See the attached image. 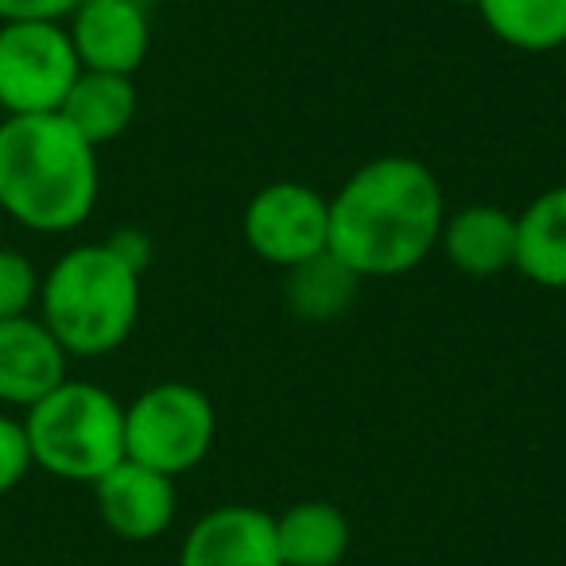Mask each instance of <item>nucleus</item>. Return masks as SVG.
Listing matches in <instances>:
<instances>
[{"label":"nucleus","instance_id":"nucleus-1","mask_svg":"<svg viewBox=\"0 0 566 566\" xmlns=\"http://www.w3.org/2000/svg\"><path fill=\"white\" fill-rule=\"evenodd\" d=\"M447 198L431 167L380 156L357 167L331 198V252L361 280L403 275L439 249Z\"/></svg>","mask_w":566,"mask_h":566},{"label":"nucleus","instance_id":"nucleus-2","mask_svg":"<svg viewBox=\"0 0 566 566\" xmlns=\"http://www.w3.org/2000/svg\"><path fill=\"white\" fill-rule=\"evenodd\" d=\"M102 171L59 113L0 120V210L32 233H71L94 213Z\"/></svg>","mask_w":566,"mask_h":566},{"label":"nucleus","instance_id":"nucleus-3","mask_svg":"<svg viewBox=\"0 0 566 566\" xmlns=\"http://www.w3.org/2000/svg\"><path fill=\"white\" fill-rule=\"evenodd\" d=\"M35 311L66 357H105L136 331L140 272L105 241L78 244L48 268Z\"/></svg>","mask_w":566,"mask_h":566},{"label":"nucleus","instance_id":"nucleus-4","mask_svg":"<svg viewBox=\"0 0 566 566\" xmlns=\"http://www.w3.org/2000/svg\"><path fill=\"white\" fill-rule=\"evenodd\" d=\"M24 434L35 470L94 485L125 462V403L94 380L66 377L24 411Z\"/></svg>","mask_w":566,"mask_h":566},{"label":"nucleus","instance_id":"nucleus-5","mask_svg":"<svg viewBox=\"0 0 566 566\" xmlns=\"http://www.w3.org/2000/svg\"><path fill=\"white\" fill-rule=\"evenodd\" d=\"M218 439V411L210 396L182 380H164L125 408V458L167 478L206 462Z\"/></svg>","mask_w":566,"mask_h":566},{"label":"nucleus","instance_id":"nucleus-6","mask_svg":"<svg viewBox=\"0 0 566 566\" xmlns=\"http://www.w3.org/2000/svg\"><path fill=\"white\" fill-rule=\"evenodd\" d=\"M82 74L66 24H0V109L4 117L59 113Z\"/></svg>","mask_w":566,"mask_h":566},{"label":"nucleus","instance_id":"nucleus-7","mask_svg":"<svg viewBox=\"0 0 566 566\" xmlns=\"http://www.w3.org/2000/svg\"><path fill=\"white\" fill-rule=\"evenodd\" d=\"M244 244L275 268H295L331 249V198L295 179L260 187L244 206Z\"/></svg>","mask_w":566,"mask_h":566},{"label":"nucleus","instance_id":"nucleus-8","mask_svg":"<svg viewBox=\"0 0 566 566\" xmlns=\"http://www.w3.org/2000/svg\"><path fill=\"white\" fill-rule=\"evenodd\" d=\"M90 489H94V504L102 524L125 543L159 539L175 524V512H179L175 478L148 470V465L133 462V458L117 462Z\"/></svg>","mask_w":566,"mask_h":566},{"label":"nucleus","instance_id":"nucleus-9","mask_svg":"<svg viewBox=\"0 0 566 566\" xmlns=\"http://www.w3.org/2000/svg\"><path fill=\"white\" fill-rule=\"evenodd\" d=\"M82 71L133 78L151 48L148 12L136 0H82L66 20Z\"/></svg>","mask_w":566,"mask_h":566},{"label":"nucleus","instance_id":"nucleus-10","mask_svg":"<svg viewBox=\"0 0 566 566\" xmlns=\"http://www.w3.org/2000/svg\"><path fill=\"white\" fill-rule=\"evenodd\" d=\"M179 566H283L275 516L252 504H221L190 524Z\"/></svg>","mask_w":566,"mask_h":566},{"label":"nucleus","instance_id":"nucleus-11","mask_svg":"<svg viewBox=\"0 0 566 566\" xmlns=\"http://www.w3.org/2000/svg\"><path fill=\"white\" fill-rule=\"evenodd\" d=\"M66 349L40 315L0 323V403L28 411L66 380Z\"/></svg>","mask_w":566,"mask_h":566},{"label":"nucleus","instance_id":"nucleus-12","mask_svg":"<svg viewBox=\"0 0 566 566\" xmlns=\"http://www.w3.org/2000/svg\"><path fill=\"white\" fill-rule=\"evenodd\" d=\"M439 249L473 280L501 275L504 268H516V213L489 202L462 206L442 221Z\"/></svg>","mask_w":566,"mask_h":566},{"label":"nucleus","instance_id":"nucleus-13","mask_svg":"<svg viewBox=\"0 0 566 566\" xmlns=\"http://www.w3.org/2000/svg\"><path fill=\"white\" fill-rule=\"evenodd\" d=\"M516 272L547 292H566V182L516 213Z\"/></svg>","mask_w":566,"mask_h":566},{"label":"nucleus","instance_id":"nucleus-14","mask_svg":"<svg viewBox=\"0 0 566 566\" xmlns=\"http://www.w3.org/2000/svg\"><path fill=\"white\" fill-rule=\"evenodd\" d=\"M354 524L334 501H300L275 516V547L283 566H342Z\"/></svg>","mask_w":566,"mask_h":566},{"label":"nucleus","instance_id":"nucleus-15","mask_svg":"<svg viewBox=\"0 0 566 566\" xmlns=\"http://www.w3.org/2000/svg\"><path fill=\"white\" fill-rule=\"evenodd\" d=\"M136 86L125 74H97L82 71L74 78L66 102L59 105V117L90 144V148H102L113 144L117 136L128 133V125L136 120Z\"/></svg>","mask_w":566,"mask_h":566},{"label":"nucleus","instance_id":"nucleus-16","mask_svg":"<svg viewBox=\"0 0 566 566\" xmlns=\"http://www.w3.org/2000/svg\"><path fill=\"white\" fill-rule=\"evenodd\" d=\"M357 287H361V275L326 249L323 256H311L303 264L287 268L283 300L307 323H334L354 307Z\"/></svg>","mask_w":566,"mask_h":566},{"label":"nucleus","instance_id":"nucleus-17","mask_svg":"<svg viewBox=\"0 0 566 566\" xmlns=\"http://www.w3.org/2000/svg\"><path fill=\"white\" fill-rule=\"evenodd\" d=\"M485 28L516 51L566 48V0H478Z\"/></svg>","mask_w":566,"mask_h":566},{"label":"nucleus","instance_id":"nucleus-18","mask_svg":"<svg viewBox=\"0 0 566 566\" xmlns=\"http://www.w3.org/2000/svg\"><path fill=\"white\" fill-rule=\"evenodd\" d=\"M40 268L17 249H0V323L24 318L40 303Z\"/></svg>","mask_w":566,"mask_h":566},{"label":"nucleus","instance_id":"nucleus-19","mask_svg":"<svg viewBox=\"0 0 566 566\" xmlns=\"http://www.w3.org/2000/svg\"><path fill=\"white\" fill-rule=\"evenodd\" d=\"M32 470L35 465L24 434V419L0 411V496H9Z\"/></svg>","mask_w":566,"mask_h":566},{"label":"nucleus","instance_id":"nucleus-20","mask_svg":"<svg viewBox=\"0 0 566 566\" xmlns=\"http://www.w3.org/2000/svg\"><path fill=\"white\" fill-rule=\"evenodd\" d=\"M82 0H0V24H66Z\"/></svg>","mask_w":566,"mask_h":566},{"label":"nucleus","instance_id":"nucleus-21","mask_svg":"<svg viewBox=\"0 0 566 566\" xmlns=\"http://www.w3.org/2000/svg\"><path fill=\"white\" fill-rule=\"evenodd\" d=\"M105 244H109L125 264H133L136 272L144 275V268H148V260H151V241L140 233V229H117Z\"/></svg>","mask_w":566,"mask_h":566},{"label":"nucleus","instance_id":"nucleus-22","mask_svg":"<svg viewBox=\"0 0 566 566\" xmlns=\"http://www.w3.org/2000/svg\"><path fill=\"white\" fill-rule=\"evenodd\" d=\"M454 4H470V9H473V4H478V0H454Z\"/></svg>","mask_w":566,"mask_h":566},{"label":"nucleus","instance_id":"nucleus-23","mask_svg":"<svg viewBox=\"0 0 566 566\" xmlns=\"http://www.w3.org/2000/svg\"><path fill=\"white\" fill-rule=\"evenodd\" d=\"M136 4H148V0H136Z\"/></svg>","mask_w":566,"mask_h":566},{"label":"nucleus","instance_id":"nucleus-24","mask_svg":"<svg viewBox=\"0 0 566 566\" xmlns=\"http://www.w3.org/2000/svg\"><path fill=\"white\" fill-rule=\"evenodd\" d=\"M563 51H566V48H563Z\"/></svg>","mask_w":566,"mask_h":566}]
</instances>
